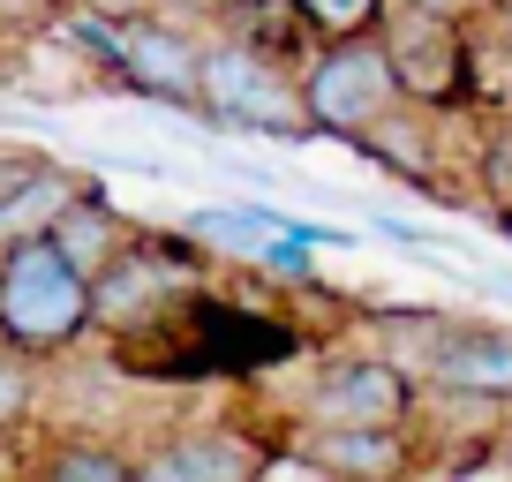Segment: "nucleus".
Returning <instances> with one entry per match:
<instances>
[{
    "label": "nucleus",
    "instance_id": "f257e3e1",
    "mask_svg": "<svg viewBox=\"0 0 512 482\" xmlns=\"http://www.w3.org/2000/svg\"><path fill=\"white\" fill-rule=\"evenodd\" d=\"M83 339H91V279L53 241L0 249V347L46 370Z\"/></svg>",
    "mask_w": 512,
    "mask_h": 482
},
{
    "label": "nucleus",
    "instance_id": "f03ea898",
    "mask_svg": "<svg viewBox=\"0 0 512 482\" xmlns=\"http://www.w3.org/2000/svg\"><path fill=\"white\" fill-rule=\"evenodd\" d=\"M196 121L219 136H272V144H309V106H302V61L249 38H211L204 53V98Z\"/></svg>",
    "mask_w": 512,
    "mask_h": 482
},
{
    "label": "nucleus",
    "instance_id": "7ed1b4c3",
    "mask_svg": "<svg viewBox=\"0 0 512 482\" xmlns=\"http://www.w3.org/2000/svg\"><path fill=\"white\" fill-rule=\"evenodd\" d=\"M294 430H422V377L377 347L317 354L294 392Z\"/></svg>",
    "mask_w": 512,
    "mask_h": 482
},
{
    "label": "nucleus",
    "instance_id": "20e7f679",
    "mask_svg": "<svg viewBox=\"0 0 512 482\" xmlns=\"http://www.w3.org/2000/svg\"><path fill=\"white\" fill-rule=\"evenodd\" d=\"M302 106H309V136L362 144L407 98H400V76H392L377 38H347V46H309L302 53Z\"/></svg>",
    "mask_w": 512,
    "mask_h": 482
},
{
    "label": "nucleus",
    "instance_id": "39448f33",
    "mask_svg": "<svg viewBox=\"0 0 512 482\" xmlns=\"http://www.w3.org/2000/svg\"><path fill=\"white\" fill-rule=\"evenodd\" d=\"M384 61L400 76V98L422 113H445L467 98V31H460V8H430V0H392V16L377 31Z\"/></svg>",
    "mask_w": 512,
    "mask_h": 482
},
{
    "label": "nucleus",
    "instance_id": "423d86ee",
    "mask_svg": "<svg viewBox=\"0 0 512 482\" xmlns=\"http://www.w3.org/2000/svg\"><path fill=\"white\" fill-rule=\"evenodd\" d=\"M204 53H211V38L196 23L166 16V8L121 16V91L151 98V106L196 113V98H204Z\"/></svg>",
    "mask_w": 512,
    "mask_h": 482
},
{
    "label": "nucleus",
    "instance_id": "0eeeda50",
    "mask_svg": "<svg viewBox=\"0 0 512 482\" xmlns=\"http://www.w3.org/2000/svg\"><path fill=\"white\" fill-rule=\"evenodd\" d=\"M264 467H272V445H256L234 422H174L128 452L136 482H264Z\"/></svg>",
    "mask_w": 512,
    "mask_h": 482
},
{
    "label": "nucleus",
    "instance_id": "6e6552de",
    "mask_svg": "<svg viewBox=\"0 0 512 482\" xmlns=\"http://www.w3.org/2000/svg\"><path fill=\"white\" fill-rule=\"evenodd\" d=\"M181 287H189V272H181V249H174L166 234H136V249H128L113 272L91 279V332L136 339L144 324H159L166 309L181 302Z\"/></svg>",
    "mask_w": 512,
    "mask_h": 482
},
{
    "label": "nucleus",
    "instance_id": "1a4fd4ad",
    "mask_svg": "<svg viewBox=\"0 0 512 482\" xmlns=\"http://www.w3.org/2000/svg\"><path fill=\"white\" fill-rule=\"evenodd\" d=\"M287 452L324 482H415L422 430H294Z\"/></svg>",
    "mask_w": 512,
    "mask_h": 482
},
{
    "label": "nucleus",
    "instance_id": "9d476101",
    "mask_svg": "<svg viewBox=\"0 0 512 482\" xmlns=\"http://www.w3.org/2000/svg\"><path fill=\"white\" fill-rule=\"evenodd\" d=\"M422 377H430V392H445V400L512 407V324H475V317H452Z\"/></svg>",
    "mask_w": 512,
    "mask_h": 482
},
{
    "label": "nucleus",
    "instance_id": "9b49d317",
    "mask_svg": "<svg viewBox=\"0 0 512 482\" xmlns=\"http://www.w3.org/2000/svg\"><path fill=\"white\" fill-rule=\"evenodd\" d=\"M362 159H384V174H400L407 189H422L430 204H445V181H437V121L422 106H400L377 136H362Z\"/></svg>",
    "mask_w": 512,
    "mask_h": 482
},
{
    "label": "nucleus",
    "instance_id": "f8f14e48",
    "mask_svg": "<svg viewBox=\"0 0 512 482\" xmlns=\"http://www.w3.org/2000/svg\"><path fill=\"white\" fill-rule=\"evenodd\" d=\"M83 189H91V181H83L76 166L46 159L31 181H23V196H8V211H0V249H16V241H53V226L83 204Z\"/></svg>",
    "mask_w": 512,
    "mask_h": 482
},
{
    "label": "nucleus",
    "instance_id": "ddd939ff",
    "mask_svg": "<svg viewBox=\"0 0 512 482\" xmlns=\"http://www.w3.org/2000/svg\"><path fill=\"white\" fill-rule=\"evenodd\" d=\"M53 249H61V257L76 264L83 279H98V272H113V264L136 249V226H128V219H121V211H113L98 189H83V204L68 211L61 226H53Z\"/></svg>",
    "mask_w": 512,
    "mask_h": 482
},
{
    "label": "nucleus",
    "instance_id": "4468645a",
    "mask_svg": "<svg viewBox=\"0 0 512 482\" xmlns=\"http://www.w3.org/2000/svg\"><path fill=\"white\" fill-rule=\"evenodd\" d=\"M294 226V211L279 204H196L189 219H181V234L204 241V249H226V257H264V241H279Z\"/></svg>",
    "mask_w": 512,
    "mask_h": 482
},
{
    "label": "nucleus",
    "instance_id": "2eb2a0df",
    "mask_svg": "<svg viewBox=\"0 0 512 482\" xmlns=\"http://www.w3.org/2000/svg\"><path fill=\"white\" fill-rule=\"evenodd\" d=\"M287 16L309 31V46H347V38H377L392 0H287Z\"/></svg>",
    "mask_w": 512,
    "mask_h": 482
},
{
    "label": "nucleus",
    "instance_id": "dca6fc26",
    "mask_svg": "<svg viewBox=\"0 0 512 482\" xmlns=\"http://www.w3.org/2000/svg\"><path fill=\"white\" fill-rule=\"evenodd\" d=\"M38 482H136L128 475V452L121 445H98V437H68L38 460Z\"/></svg>",
    "mask_w": 512,
    "mask_h": 482
},
{
    "label": "nucleus",
    "instance_id": "f3484780",
    "mask_svg": "<svg viewBox=\"0 0 512 482\" xmlns=\"http://www.w3.org/2000/svg\"><path fill=\"white\" fill-rule=\"evenodd\" d=\"M475 181H482V196H490L497 226H512V113L475 144Z\"/></svg>",
    "mask_w": 512,
    "mask_h": 482
},
{
    "label": "nucleus",
    "instance_id": "a211bd4d",
    "mask_svg": "<svg viewBox=\"0 0 512 482\" xmlns=\"http://www.w3.org/2000/svg\"><path fill=\"white\" fill-rule=\"evenodd\" d=\"M31 407H38V362L0 347V437H16L31 422Z\"/></svg>",
    "mask_w": 512,
    "mask_h": 482
},
{
    "label": "nucleus",
    "instance_id": "6ab92c4d",
    "mask_svg": "<svg viewBox=\"0 0 512 482\" xmlns=\"http://www.w3.org/2000/svg\"><path fill=\"white\" fill-rule=\"evenodd\" d=\"M264 272L272 279H309V264H317V249H309V241H294V234H279V241H264Z\"/></svg>",
    "mask_w": 512,
    "mask_h": 482
},
{
    "label": "nucleus",
    "instance_id": "aec40b11",
    "mask_svg": "<svg viewBox=\"0 0 512 482\" xmlns=\"http://www.w3.org/2000/svg\"><path fill=\"white\" fill-rule=\"evenodd\" d=\"M38 151H23V144H0V211H8V196H23V181L38 174Z\"/></svg>",
    "mask_w": 512,
    "mask_h": 482
},
{
    "label": "nucleus",
    "instance_id": "412c9836",
    "mask_svg": "<svg viewBox=\"0 0 512 482\" xmlns=\"http://www.w3.org/2000/svg\"><path fill=\"white\" fill-rule=\"evenodd\" d=\"M166 16H181V23H234L241 0H166Z\"/></svg>",
    "mask_w": 512,
    "mask_h": 482
},
{
    "label": "nucleus",
    "instance_id": "4be33fe9",
    "mask_svg": "<svg viewBox=\"0 0 512 482\" xmlns=\"http://www.w3.org/2000/svg\"><path fill=\"white\" fill-rule=\"evenodd\" d=\"M430 8H460V0H430Z\"/></svg>",
    "mask_w": 512,
    "mask_h": 482
}]
</instances>
